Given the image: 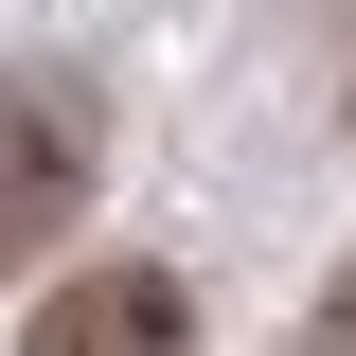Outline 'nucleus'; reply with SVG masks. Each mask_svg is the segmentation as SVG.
I'll use <instances>...</instances> for the list:
<instances>
[{"label": "nucleus", "mask_w": 356, "mask_h": 356, "mask_svg": "<svg viewBox=\"0 0 356 356\" xmlns=\"http://www.w3.org/2000/svg\"><path fill=\"white\" fill-rule=\"evenodd\" d=\"M18 356H196V303H178L161 267H72Z\"/></svg>", "instance_id": "obj_1"}, {"label": "nucleus", "mask_w": 356, "mask_h": 356, "mask_svg": "<svg viewBox=\"0 0 356 356\" xmlns=\"http://www.w3.org/2000/svg\"><path fill=\"white\" fill-rule=\"evenodd\" d=\"M72 143H89V107H72V89H18V107H0V267H18V250H36V232L89 196V161H72Z\"/></svg>", "instance_id": "obj_2"}, {"label": "nucleus", "mask_w": 356, "mask_h": 356, "mask_svg": "<svg viewBox=\"0 0 356 356\" xmlns=\"http://www.w3.org/2000/svg\"><path fill=\"white\" fill-rule=\"evenodd\" d=\"M321 356H356V267H339V303H321Z\"/></svg>", "instance_id": "obj_3"}]
</instances>
